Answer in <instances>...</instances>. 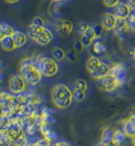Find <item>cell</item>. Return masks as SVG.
<instances>
[{
    "label": "cell",
    "instance_id": "39",
    "mask_svg": "<svg viewBox=\"0 0 135 146\" xmlns=\"http://www.w3.org/2000/svg\"><path fill=\"white\" fill-rule=\"evenodd\" d=\"M131 115H135V107L134 108H132V110H131Z\"/></svg>",
    "mask_w": 135,
    "mask_h": 146
},
{
    "label": "cell",
    "instance_id": "10",
    "mask_svg": "<svg viewBox=\"0 0 135 146\" xmlns=\"http://www.w3.org/2000/svg\"><path fill=\"white\" fill-rule=\"evenodd\" d=\"M117 17L113 13H104L102 16V27L106 31H113Z\"/></svg>",
    "mask_w": 135,
    "mask_h": 146
},
{
    "label": "cell",
    "instance_id": "35",
    "mask_svg": "<svg viewBox=\"0 0 135 146\" xmlns=\"http://www.w3.org/2000/svg\"><path fill=\"white\" fill-rule=\"evenodd\" d=\"M7 3H10V4H14V3H17V2H19L20 0H5Z\"/></svg>",
    "mask_w": 135,
    "mask_h": 146
},
{
    "label": "cell",
    "instance_id": "4",
    "mask_svg": "<svg viewBox=\"0 0 135 146\" xmlns=\"http://www.w3.org/2000/svg\"><path fill=\"white\" fill-rule=\"evenodd\" d=\"M34 62L38 67L40 71L42 72V76L52 77L55 76L57 74V72H58V64H57V62L54 58L40 55L34 60Z\"/></svg>",
    "mask_w": 135,
    "mask_h": 146
},
{
    "label": "cell",
    "instance_id": "11",
    "mask_svg": "<svg viewBox=\"0 0 135 146\" xmlns=\"http://www.w3.org/2000/svg\"><path fill=\"white\" fill-rule=\"evenodd\" d=\"M132 10L130 9V7L125 3V2H119L118 5L114 8V13L113 14L117 17V18H123V19H128L129 16L132 14Z\"/></svg>",
    "mask_w": 135,
    "mask_h": 146
},
{
    "label": "cell",
    "instance_id": "12",
    "mask_svg": "<svg viewBox=\"0 0 135 146\" xmlns=\"http://www.w3.org/2000/svg\"><path fill=\"white\" fill-rule=\"evenodd\" d=\"M111 66L109 65V64L106 63V62L103 61L97 69H96L93 73H91V76L93 79L99 81V80H101L103 77L106 76L107 74H109V73L111 72Z\"/></svg>",
    "mask_w": 135,
    "mask_h": 146
},
{
    "label": "cell",
    "instance_id": "9",
    "mask_svg": "<svg viewBox=\"0 0 135 146\" xmlns=\"http://www.w3.org/2000/svg\"><path fill=\"white\" fill-rule=\"evenodd\" d=\"M111 72L113 73V75L115 76V78L117 79V81L119 82L120 86H123L126 83V69L125 66L121 62H117L114 63L111 66Z\"/></svg>",
    "mask_w": 135,
    "mask_h": 146
},
{
    "label": "cell",
    "instance_id": "1",
    "mask_svg": "<svg viewBox=\"0 0 135 146\" xmlns=\"http://www.w3.org/2000/svg\"><path fill=\"white\" fill-rule=\"evenodd\" d=\"M73 100L72 90L63 83H58L51 89V101L56 108L61 110L69 108Z\"/></svg>",
    "mask_w": 135,
    "mask_h": 146
},
{
    "label": "cell",
    "instance_id": "33",
    "mask_svg": "<svg viewBox=\"0 0 135 146\" xmlns=\"http://www.w3.org/2000/svg\"><path fill=\"white\" fill-rule=\"evenodd\" d=\"M94 29H95V32H96V34H97V36L98 38H100L101 35H102V32H103V27H102V25H95L94 26Z\"/></svg>",
    "mask_w": 135,
    "mask_h": 146
},
{
    "label": "cell",
    "instance_id": "14",
    "mask_svg": "<svg viewBox=\"0 0 135 146\" xmlns=\"http://www.w3.org/2000/svg\"><path fill=\"white\" fill-rule=\"evenodd\" d=\"M0 42H1L2 48L5 51H12L17 48L13 36H6V38H0Z\"/></svg>",
    "mask_w": 135,
    "mask_h": 146
},
{
    "label": "cell",
    "instance_id": "8",
    "mask_svg": "<svg viewBox=\"0 0 135 146\" xmlns=\"http://www.w3.org/2000/svg\"><path fill=\"white\" fill-rule=\"evenodd\" d=\"M73 23L68 19H61L56 24V31L57 34L62 38H66L69 35H71L73 31Z\"/></svg>",
    "mask_w": 135,
    "mask_h": 146
},
{
    "label": "cell",
    "instance_id": "6",
    "mask_svg": "<svg viewBox=\"0 0 135 146\" xmlns=\"http://www.w3.org/2000/svg\"><path fill=\"white\" fill-rule=\"evenodd\" d=\"M99 86L100 88L105 92H111L115 91L117 88L121 87L119 82L117 81V79L115 78V76L113 75V72H110L109 74H107L105 77H103L101 80H99Z\"/></svg>",
    "mask_w": 135,
    "mask_h": 146
},
{
    "label": "cell",
    "instance_id": "37",
    "mask_svg": "<svg viewBox=\"0 0 135 146\" xmlns=\"http://www.w3.org/2000/svg\"><path fill=\"white\" fill-rule=\"evenodd\" d=\"M131 54H132V58H133V60H135V46H134L133 49H132V52H131Z\"/></svg>",
    "mask_w": 135,
    "mask_h": 146
},
{
    "label": "cell",
    "instance_id": "31",
    "mask_svg": "<svg viewBox=\"0 0 135 146\" xmlns=\"http://www.w3.org/2000/svg\"><path fill=\"white\" fill-rule=\"evenodd\" d=\"M36 146H51V141H49L48 139L46 138H42L40 140H38L37 142L35 143Z\"/></svg>",
    "mask_w": 135,
    "mask_h": 146
},
{
    "label": "cell",
    "instance_id": "3",
    "mask_svg": "<svg viewBox=\"0 0 135 146\" xmlns=\"http://www.w3.org/2000/svg\"><path fill=\"white\" fill-rule=\"evenodd\" d=\"M28 36L38 46H48L53 40V34L48 28L40 27L33 24H30L28 29Z\"/></svg>",
    "mask_w": 135,
    "mask_h": 146
},
{
    "label": "cell",
    "instance_id": "34",
    "mask_svg": "<svg viewBox=\"0 0 135 146\" xmlns=\"http://www.w3.org/2000/svg\"><path fill=\"white\" fill-rule=\"evenodd\" d=\"M125 3L129 6L132 11H135V0H125Z\"/></svg>",
    "mask_w": 135,
    "mask_h": 146
},
{
    "label": "cell",
    "instance_id": "32",
    "mask_svg": "<svg viewBox=\"0 0 135 146\" xmlns=\"http://www.w3.org/2000/svg\"><path fill=\"white\" fill-rule=\"evenodd\" d=\"M66 58L69 61L74 62L76 60V52H75L74 50H68L67 52H66Z\"/></svg>",
    "mask_w": 135,
    "mask_h": 146
},
{
    "label": "cell",
    "instance_id": "26",
    "mask_svg": "<svg viewBox=\"0 0 135 146\" xmlns=\"http://www.w3.org/2000/svg\"><path fill=\"white\" fill-rule=\"evenodd\" d=\"M119 2H120V0H103L104 5L108 8H115L118 5Z\"/></svg>",
    "mask_w": 135,
    "mask_h": 146
},
{
    "label": "cell",
    "instance_id": "25",
    "mask_svg": "<svg viewBox=\"0 0 135 146\" xmlns=\"http://www.w3.org/2000/svg\"><path fill=\"white\" fill-rule=\"evenodd\" d=\"M31 24L40 26V27H46V20L40 16H36V17H34Z\"/></svg>",
    "mask_w": 135,
    "mask_h": 146
},
{
    "label": "cell",
    "instance_id": "38",
    "mask_svg": "<svg viewBox=\"0 0 135 146\" xmlns=\"http://www.w3.org/2000/svg\"><path fill=\"white\" fill-rule=\"evenodd\" d=\"M96 146H106V143H103V142H100L99 144H97Z\"/></svg>",
    "mask_w": 135,
    "mask_h": 146
},
{
    "label": "cell",
    "instance_id": "7",
    "mask_svg": "<svg viewBox=\"0 0 135 146\" xmlns=\"http://www.w3.org/2000/svg\"><path fill=\"white\" fill-rule=\"evenodd\" d=\"M129 31H130V28L127 19L117 18L114 29H113V32H114L115 35L118 36L119 38H121V40H124Z\"/></svg>",
    "mask_w": 135,
    "mask_h": 146
},
{
    "label": "cell",
    "instance_id": "24",
    "mask_svg": "<svg viewBox=\"0 0 135 146\" xmlns=\"http://www.w3.org/2000/svg\"><path fill=\"white\" fill-rule=\"evenodd\" d=\"M80 40L82 42V44H84L85 48H88V46H92V44H94V40H93V38H91L90 36H88L86 35H81Z\"/></svg>",
    "mask_w": 135,
    "mask_h": 146
},
{
    "label": "cell",
    "instance_id": "22",
    "mask_svg": "<svg viewBox=\"0 0 135 146\" xmlns=\"http://www.w3.org/2000/svg\"><path fill=\"white\" fill-rule=\"evenodd\" d=\"M93 50L96 54H101L107 50V46H105L104 42H100V40H96L93 44Z\"/></svg>",
    "mask_w": 135,
    "mask_h": 146
},
{
    "label": "cell",
    "instance_id": "15",
    "mask_svg": "<svg viewBox=\"0 0 135 146\" xmlns=\"http://www.w3.org/2000/svg\"><path fill=\"white\" fill-rule=\"evenodd\" d=\"M13 38L15 40V44H16L17 48H22L28 42V36L26 34H24L23 32L21 31H15L14 35L12 36Z\"/></svg>",
    "mask_w": 135,
    "mask_h": 146
},
{
    "label": "cell",
    "instance_id": "21",
    "mask_svg": "<svg viewBox=\"0 0 135 146\" xmlns=\"http://www.w3.org/2000/svg\"><path fill=\"white\" fill-rule=\"evenodd\" d=\"M113 131L111 128L110 127H106L102 132V139H101V142L103 143H108L109 141H111V138H113Z\"/></svg>",
    "mask_w": 135,
    "mask_h": 146
},
{
    "label": "cell",
    "instance_id": "5",
    "mask_svg": "<svg viewBox=\"0 0 135 146\" xmlns=\"http://www.w3.org/2000/svg\"><path fill=\"white\" fill-rule=\"evenodd\" d=\"M27 81L21 74L12 75L8 80V89H9L10 93L14 94V95L25 93V91L27 90Z\"/></svg>",
    "mask_w": 135,
    "mask_h": 146
},
{
    "label": "cell",
    "instance_id": "36",
    "mask_svg": "<svg viewBox=\"0 0 135 146\" xmlns=\"http://www.w3.org/2000/svg\"><path fill=\"white\" fill-rule=\"evenodd\" d=\"M106 146H118V145H116L115 143H113V141H109L108 143H106Z\"/></svg>",
    "mask_w": 135,
    "mask_h": 146
},
{
    "label": "cell",
    "instance_id": "28",
    "mask_svg": "<svg viewBox=\"0 0 135 146\" xmlns=\"http://www.w3.org/2000/svg\"><path fill=\"white\" fill-rule=\"evenodd\" d=\"M128 21V24H129V28H130V31L132 33H135V14L132 13L131 15L129 16V18L127 19Z\"/></svg>",
    "mask_w": 135,
    "mask_h": 146
},
{
    "label": "cell",
    "instance_id": "42",
    "mask_svg": "<svg viewBox=\"0 0 135 146\" xmlns=\"http://www.w3.org/2000/svg\"><path fill=\"white\" fill-rule=\"evenodd\" d=\"M134 67H135V60H134Z\"/></svg>",
    "mask_w": 135,
    "mask_h": 146
},
{
    "label": "cell",
    "instance_id": "29",
    "mask_svg": "<svg viewBox=\"0 0 135 146\" xmlns=\"http://www.w3.org/2000/svg\"><path fill=\"white\" fill-rule=\"evenodd\" d=\"M73 48H74L75 52H81V51L84 50L85 46H84V44H82V42H81V40H76V42H74Z\"/></svg>",
    "mask_w": 135,
    "mask_h": 146
},
{
    "label": "cell",
    "instance_id": "23",
    "mask_svg": "<svg viewBox=\"0 0 135 146\" xmlns=\"http://www.w3.org/2000/svg\"><path fill=\"white\" fill-rule=\"evenodd\" d=\"M73 87L74 88H77V89H80V90H83V91L87 92L88 91V83L86 80L84 79H76V80L73 82Z\"/></svg>",
    "mask_w": 135,
    "mask_h": 146
},
{
    "label": "cell",
    "instance_id": "17",
    "mask_svg": "<svg viewBox=\"0 0 135 146\" xmlns=\"http://www.w3.org/2000/svg\"><path fill=\"white\" fill-rule=\"evenodd\" d=\"M125 138H126V135L123 132L122 129H116L113 131V138H111V141L113 143H115L116 145L118 146H122L125 142Z\"/></svg>",
    "mask_w": 135,
    "mask_h": 146
},
{
    "label": "cell",
    "instance_id": "18",
    "mask_svg": "<svg viewBox=\"0 0 135 146\" xmlns=\"http://www.w3.org/2000/svg\"><path fill=\"white\" fill-rule=\"evenodd\" d=\"M15 33L14 28L7 23H1L0 26V38H6V36H12Z\"/></svg>",
    "mask_w": 135,
    "mask_h": 146
},
{
    "label": "cell",
    "instance_id": "16",
    "mask_svg": "<svg viewBox=\"0 0 135 146\" xmlns=\"http://www.w3.org/2000/svg\"><path fill=\"white\" fill-rule=\"evenodd\" d=\"M102 62H103V60H101V59L97 56H90L86 62V68H87L88 72H89L90 74L93 73L99 66L101 65Z\"/></svg>",
    "mask_w": 135,
    "mask_h": 146
},
{
    "label": "cell",
    "instance_id": "27",
    "mask_svg": "<svg viewBox=\"0 0 135 146\" xmlns=\"http://www.w3.org/2000/svg\"><path fill=\"white\" fill-rule=\"evenodd\" d=\"M44 138H46V139H48L49 141H51L52 142L53 140H55L56 139V134H55V132L53 131V130H51V129H48V131H46L44 134Z\"/></svg>",
    "mask_w": 135,
    "mask_h": 146
},
{
    "label": "cell",
    "instance_id": "2",
    "mask_svg": "<svg viewBox=\"0 0 135 146\" xmlns=\"http://www.w3.org/2000/svg\"><path fill=\"white\" fill-rule=\"evenodd\" d=\"M20 74L24 77L27 83L31 86H36L42 80V74L32 58H24L19 66Z\"/></svg>",
    "mask_w": 135,
    "mask_h": 146
},
{
    "label": "cell",
    "instance_id": "19",
    "mask_svg": "<svg viewBox=\"0 0 135 146\" xmlns=\"http://www.w3.org/2000/svg\"><path fill=\"white\" fill-rule=\"evenodd\" d=\"M52 56L55 60L63 61L66 58V52L61 48L55 46V48H52Z\"/></svg>",
    "mask_w": 135,
    "mask_h": 146
},
{
    "label": "cell",
    "instance_id": "13",
    "mask_svg": "<svg viewBox=\"0 0 135 146\" xmlns=\"http://www.w3.org/2000/svg\"><path fill=\"white\" fill-rule=\"evenodd\" d=\"M123 132L125 133L126 137H129V138H133L135 136V123L131 119L128 117L125 121L122 122V128Z\"/></svg>",
    "mask_w": 135,
    "mask_h": 146
},
{
    "label": "cell",
    "instance_id": "41",
    "mask_svg": "<svg viewBox=\"0 0 135 146\" xmlns=\"http://www.w3.org/2000/svg\"><path fill=\"white\" fill-rule=\"evenodd\" d=\"M55 1H58V2H64V1H66V0H55Z\"/></svg>",
    "mask_w": 135,
    "mask_h": 146
},
{
    "label": "cell",
    "instance_id": "20",
    "mask_svg": "<svg viewBox=\"0 0 135 146\" xmlns=\"http://www.w3.org/2000/svg\"><path fill=\"white\" fill-rule=\"evenodd\" d=\"M72 93H73V99L76 102L80 103L86 99V93L87 92L83 91V90L77 89V88H73L72 90Z\"/></svg>",
    "mask_w": 135,
    "mask_h": 146
},
{
    "label": "cell",
    "instance_id": "30",
    "mask_svg": "<svg viewBox=\"0 0 135 146\" xmlns=\"http://www.w3.org/2000/svg\"><path fill=\"white\" fill-rule=\"evenodd\" d=\"M90 27H91V25L87 24V23H85V22H82V23H80V24H79L78 30H79V32H80L81 35H83V34L86 33Z\"/></svg>",
    "mask_w": 135,
    "mask_h": 146
},
{
    "label": "cell",
    "instance_id": "40",
    "mask_svg": "<svg viewBox=\"0 0 135 146\" xmlns=\"http://www.w3.org/2000/svg\"><path fill=\"white\" fill-rule=\"evenodd\" d=\"M132 143H133V145L135 146V136L133 137V138H132Z\"/></svg>",
    "mask_w": 135,
    "mask_h": 146
}]
</instances>
